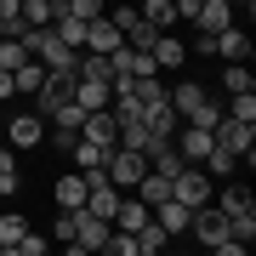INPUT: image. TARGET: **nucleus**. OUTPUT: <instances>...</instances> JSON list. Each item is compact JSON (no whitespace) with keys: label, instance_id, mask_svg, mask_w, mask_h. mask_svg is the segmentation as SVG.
Listing matches in <instances>:
<instances>
[{"label":"nucleus","instance_id":"1","mask_svg":"<svg viewBox=\"0 0 256 256\" xmlns=\"http://www.w3.org/2000/svg\"><path fill=\"white\" fill-rule=\"evenodd\" d=\"M165 92H171V108H176V120H182V126H216V120H222V108H216V102H210L205 97V86L200 80H182V86H165Z\"/></svg>","mask_w":256,"mask_h":256},{"label":"nucleus","instance_id":"2","mask_svg":"<svg viewBox=\"0 0 256 256\" xmlns=\"http://www.w3.org/2000/svg\"><path fill=\"white\" fill-rule=\"evenodd\" d=\"M210 137H216V148H228L239 165L256 160V126H245V120H228V114H222L216 126H210Z\"/></svg>","mask_w":256,"mask_h":256},{"label":"nucleus","instance_id":"3","mask_svg":"<svg viewBox=\"0 0 256 256\" xmlns=\"http://www.w3.org/2000/svg\"><path fill=\"white\" fill-rule=\"evenodd\" d=\"M210 194H216V182L200 171V165H182V171L171 176V200H182L188 210H200V205H210Z\"/></svg>","mask_w":256,"mask_h":256},{"label":"nucleus","instance_id":"4","mask_svg":"<svg viewBox=\"0 0 256 256\" xmlns=\"http://www.w3.org/2000/svg\"><path fill=\"white\" fill-rule=\"evenodd\" d=\"M102 165H108V182H114V188H137V182H142V171H148V154H137V148H120V142H114Z\"/></svg>","mask_w":256,"mask_h":256},{"label":"nucleus","instance_id":"5","mask_svg":"<svg viewBox=\"0 0 256 256\" xmlns=\"http://www.w3.org/2000/svg\"><path fill=\"white\" fill-rule=\"evenodd\" d=\"M210 205H216L228 222H234V216H256V194H250L245 182H228V176H222V188L210 194Z\"/></svg>","mask_w":256,"mask_h":256},{"label":"nucleus","instance_id":"6","mask_svg":"<svg viewBox=\"0 0 256 256\" xmlns=\"http://www.w3.org/2000/svg\"><path fill=\"white\" fill-rule=\"evenodd\" d=\"M142 126H148V137H154V142H171L182 120H176V108H171V97H165V102H142Z\"/></svg>","mask_w":256,"mask_h":256},{"label":"nucleus","instance_id":"7","mask_svg":"<svg viewBox=\"0 0 256 256\" xmlns=\"http://www.w3.org/2000/svg\"><path fill=\"white\" fill-rule=\"evenodd\" d=\"M102 239H108V222L92 216V210H74V239H68V250H102Z\"/></svg>","mask_w":256,"mask_h":256},{"label":"nucleus","instance_id":"8","mask_svg":"<svg viewBox=\"0 0 256 256\" xmlns=\"http://www.w3.org/2000/svg\"><path fill=\"white\" fill-rule=\"evenodd\" d=\"M40 137H46V120H40L34 108L12 114V126H6V142L12 148H40Z\"/></svg>","mask_w":256,"mask_h":256},{"label":"nucleus","instance_id":"9","mask_svg":"<svg viewBox=\"0 0 256 256\" xmlns=\"http://www.w3.org/2000/svg\"><path fill=\"white\" fill-rule=\"evenodd\" d=\"M210 57H228V63H239V57H250V34H245L239 23L216 28V34H210Z\"/></svg>","mask_w":256,"mask_h":256},{"label":"nucleus","instance_id":"10","mask_svg":"<svg viewBox=\"0 0 256 256\" xmlns=\"http://www.w3.org/2000/svg\"><path fill=\"white\" fill-rule=\"evenodd\" d=\"M148 57H154V68H182V63H188V40H176L171 28H165V34H154Z\"/></svg>","mask_w":256,"mask_h":256},{"label":"nucleus","instance_id":"11","mask_svg":"<svg viewBox=\"0 0 256 256\" xmlns=\"http://www.w3.org/2000/svg\"><path fill=\"white\" fill-rule=\"evenodd\" d=\"M188 23L200 28V34H216V28H228V23H234V6H228V0H200V12H194Z\"/></svg>","mask_w":256,"mask_h":256},{"label":"nucleus","instance_id":"12","mask_svg":"<svg viewBox=\"0 0 256 256\" xmlns=\"http://www.w3.org/2000/svg\"><path fill=\"white\" fill-rule=\"evenodd\" d=\"M154 222H160L171 239H182V234H188V222H194V210H188L182 200H160V205H154Z\"/></svg>","mask_w":256,"mask_h":256},{"label":"nucleus","instance_id":"13","mask_svg":"<svg viewBox=\"0 0 256 256\" xmlns=\"http://www.w3.org/2000/svg\"><path fill=\"white\" fill-rule=\"evenodd\" d=\"M114 114L108 108H86V120H80V137H92V142H102V148H114Z\"/></svg>","mask_w":256,"mask_h":256},{"label":"nucleus","instance_id":"14","mask_svg":"<svg viewBox=\"0 0 256 256\" xmlns=\"http://www.w3.org/2000/svg\"><path fill=\"white\" fill-rule=\"evenodd\" d=\"M40 80H46V63H40V57H23V63L12 68V86H18V97H34V92H40Z\"/></svg>","mask_w":256,"mask_h":256},{"label":"nucleus","instance_id":"15","mask_svg":"<svg viewBox=\"0 0 256 256\" xmlns=\"http://www.w3.org/2000/svg\"><path fill=\"white\" fill-rule=\"evenodd\" d=\"M148 216H154V205H148V200H120V210H114V228L137 234V228H142Z\"/></svg>","mask_w":256,"mask_h":256},{"label":"nucleus","instance_id":"16","mask_svg":"<svg viewBox=\"0 0 256 256\" xmlns=\"http://www.w3.org/2000/svg\"><path fill=\"white\" fill-rule=\"evenodd\" d=\"M80 205H86V176L80 171L57 176V210H80Z\"/></svg>","mask_w":256,"mask_h":256},{"label":"nucleus","instance_id":"17","mask_svg":"<svg viewBox=\"0 0 256 256\" xmlns=\"http://www.w3.org/2000/svg\"><path fill=\"white\" fill-rule=\"evenodd\" d=\"M80 210H92V216H102V222H114V210H120V188L108 182V188H92L86 194V205Z\"/></svg>","mask_w":256,"mask_h":256},{"label":"nucleus","instance_id":"18","mask_svg":"<svg viewBox=\"0 0 256 256\" xmlns=\"http://www.w3.org/2000/svg\"><path fill=\"white\" fill-rule=\"evenodd\" d=\"M74 102L80 108H108V80H80L74 74Z\"/></svg>","mask_w":256,"mask_h":256},{"label":"nucleus","instance_id":"19","mask_svg":"<svg viewBox=\"0 0 256 256\" xmlns=\"http://www.w3.org/2000/svg\"><path fill=\"white\" fill-rule=\"evenodd\" d=\"M200 171L210 176V182H222V176H234V171H239V160L228 154V148H216V142H210V154L200 160Z\"/></svg>","mask_w":256,"mask_h":256},{"label":"nucleus","instance_id":"20","mask_svg":"<svg viewBox=\"0 0 256 256\" xmlns=\"http://www.w3.org/2000/svg\"><path fill=\"white\" fill-rule=\"evenodd\" d=\"M142 23H154V28H176L182 18H176V0H142Z\"/></svg>","mask_w":256,"mask_h":256},{"label":"nucleus","instance_id":"21","mask_svg":"<svg viewBox=\"0 0 256 256\" xmlns=\"http://www.w3.org/2000/svg\"><path fill=\"white\" fill-rule=\"evenodd\" d=\"M23 188V171H18V148H0V200Z\"/></svg>","mask_w":256,"mask_h":256},{"label":"nucleus","instance_id":"22","mask_svg":"<svg viewBox=\"0 0 256 256\" xmlns=\"http://www.w3.org/2000/svg\"><path fill=\"white\" fill-rule=\"evenodd\" d=\"M165 245H171V234H165V228H160L154 216H148L142 228H137V256H160Z\"/></svg>","mask_w":256,"mask_h":256},{"label":"nucleus","instance_id":"23","mask_svg":"<svg viewBox=\"0 0 256 256\" xmlns=\"http://www.w3.org/2000/svg\"><path fill=\"white\" fill-rule=\"evenodd\" d=\"M52 28H57V40H63V46H74V52L86 46V23H80V18H68V12H57Z\"/></svg>","mask_w":256,"mask_h":256},{"label":"nucleus","instance_id":"24","mask_svg":"<svg viewBox=\"0 0 256 256\" xmlns=\"http://www.w3.org/2000/svg\"><path fill=\"white\" fill-rule=\"evenodd\" d=\"M137 200H148V205L171 200V176H160V171H142V182H137Z\"/></svg>","mask_w":256,"mask_h":256},{"label":"nucleus","instance_id":"25","mask_svg":"<svg viewBox=\"0 0 256 256\" xmlns=\"http://www.w3.org/2000/svg\"><path fill=\"white\" fill-rule=\"evenodd\" d=\"M18 12H23V23H28V28H46V23L57 18L52 0H18Z\"/></svg>","mask_w":256,"mask_h":256},{"label":"nucleus","instance_id":"26","mask_svg":"<svg viewBox=\"0 0 256 256\" xmlns=\"http://www.w3.org/2000/svg\"><path fill=\"white\" fill-rule=\"evenodd\" d=\"M74 74H80V80H108V57H102V52H80Z\"/></svg>","mask_w":256,"mask_h":256},{"label":"nucleus","instance_id":"27","mask_svg":"<svg viewBox=\"0 0 256 256\" xmlns=\"http://www.w3.org/2000/svg\"><path fill=\"white\" fill-rule=\"evenodd\" d=\"M57 12H68V18H80V23H92V18H102V12H108V0H63Z\"/></svg>","mask_w":256,"mask_h":256},{"label":"nucleus","instance_id":"28","mask_svg":"<svg viewBox=\"0 0 256 256\" xmlns=\"http://www.w3.org/2000/svg\"><path fill=\"white\" fill-rule=\"evenodd\" d=\"M222 86H228V97H234V92H256V80H250L245 63H228V68H222Z\"/></svg>","mask_w":256,"mask_h":256},{"label":"nucleus","instance_id":"29","mask_svg":"<svg viewBox=\"0 0 256 256\" xmlns=\"http://www.w3.org/2000/svg\"><path fill=\"white\" fill-rule=\"evenodd\" d=\"M23 228H28L23 216H12V210H0V250H12V245H18V239H23Z\"/></svg>","mask_w":256,"mask_h":256},{"label":"nucleus","instance_id":"30","mask_svg":"<svg viewBox=\"0 0 256 256\" xmlns=\"http://www.w3.org/2000/svg\"><path fill=\"white\" fill-rule=\"evenodd\" d=\"M23 57H28V46H23V40H12V34H0V68H18Z\"/></svg>","mask_w":256,"mask_h":256},{"label":"nucleus","instance_id":"31","mask_svg":"<svg viewBox=\"0 0 256 256\" xmlns=\"http://www.w3.org/2000/svg\"><path fill=\"white\" fill-rule=\"evenodd\" d=\"M12 250H18V256H46V250H52V239H40L34 228H23V239H18Z\"/></svg>","mask_w":256,"mask_h":256},{"label":"nucleus","instance_id":"32","mask_svg":"<svg viewBox=\"0 0 256 256\" xmlns=\"http://www.w3.org/2000/svg\"><path fill=\"white\" fill-rule=\"evenodd\" d=\"M52 239H63V245L74 239V210H57V228H52Z\"/></svg>","mask_w":256,"mask_h":256},{"label":"nucleus","instance_id":"33","mask_svg":"<svg viewBox=\"0 0 256 256\" xmlns=\"http://www.w3.org/2000/svg\"><path fill=\"white\" fill-rule=\"evenodd\" d=\"M6 97H18V86H12V68H0V102Z\"/></svg>","mask_w":256,"mask_h":256},{"label":"nucleus","instance_id":"34","mask_svg":"<svg viewBox=\"0 0 256 256\" xmlns=\"http://www.w3.org/2000/svg\"><path fill=\"white\" fill-rule=\"evenodd\" d=\"M228 6H239V12H256V0H228Z\"/></svg>","mask_w":256,"mask_h":256},{"label":"nucleus","instance_id":"35","mask_svg":"<svg viewBox=\"0 0 256 256\" xmlns=\"http://www.w3.org/2000/svg\"><path fill=\"white\" fill-rule=\"evenodd\" d=\"M126 6H142V0H126Z\"/></svg>","mask_w":256,"mask_h":256},{"label":"nucleus","instance_id":"36","mask_svg":"<svg viewBox=\"0 0 256 256\" xmlns=\"http://www.w3.org/2000/svg\"><path fill=\"white\" fill-rule=\"evenodd\" d=\"M52 6H63V0H52Z\"/></svg>","mask_w":256,"mask_h":256}]
</instances>
